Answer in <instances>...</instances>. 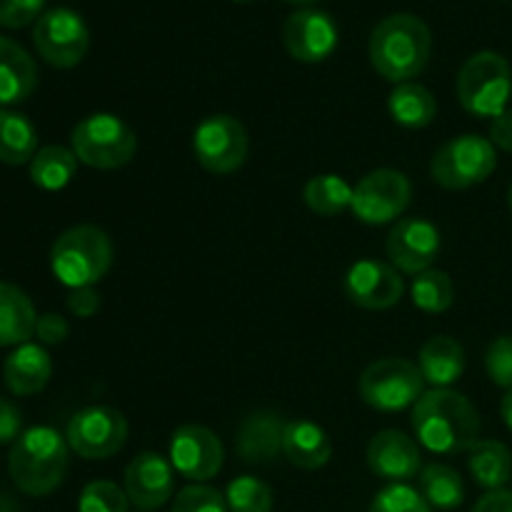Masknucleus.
Wrapping results in <instances>:
<instances>
[{"instance_id": "nucleus-27", "label": "nucleus", "mask_w": 512, "mask_h": 512, "mask_svg": "<svg viewBox=\"0 0 512 512\" xmlns=\"http://www.w3.org/2000/svg\"><path fill=\"white\" fill-rule=\"evenodd\" d=\"M38 153V130L15 110H0V163L25 165Z\"/></svg>"}, {"instance_id": "nucleus-36", "label": "nucleus", "mask_w": 512, "mask_h": 512, "mask_svg": "<svg viewBox=\"0 0 512 512\" xmlns=\"http://www.w3.org/2000/svg\"><path fill=\"white\" fill-rule=\"evenodd\" d=\"M485 373L498 388L512 390V335H500L488 345Z\"/></svg>"}, {"instance_id": "nucleus-19", "label": "nucleus", "mask_w": 512, "mask_h": 512, "mask_svg": "<svg viewBox=\"0 0 512 512\" xmlns=\"http://www.w3.org/2000/svg\"><path fill=\"white\" fill-rule=\"evenodd\" d=\"M283 435L285 423L273 410H255L245 415L238 425L235 435V450L240 460L250 465L273 463L278 455H283Z\"/></svg>"}, {"instance_id": "nucleus-22", "label": "nucleus", "mask_w": 512, "mask_h": 512, "mask_svg": "<svg viewBox=\"0 0 512 512\" xmlns=\"http://www.w3.org/2000/svg\"><path fill=\"white\" fill-rule=\"evenodd\" d=\"M283 455L290 465L300 470H320L330 463L333 440L320 425L310 420H290L285 423Z\"/></svg>"}, {"instance_id": "nucleus-43", "label": "nucleus", "mask_w": 512, "mask_h": 512, "mask_svg": "<svg viewBox=\"0 0 512 512\" xmlns=\"http://www.w3.org/2000/svg\"><path fill=\"white\" fill-rule=\"evenodd\" d=\"M500 415H503V423L508 425V430L512 433V390L505 393L503 403H500Z\"/></svg>"}, {"instance_id": "nucleus-14", "label": "nucleus", "mask_w": 512, "mask_h": 512, "mask_svg": "<svg viewBox=\"0 0 512 512\" xmlns=\"http://www.w3.org/2000/svg\"><path fill=\"white\" fill-rule=\"evenodd\" d=\"M443 248L440 230L425 218H403L390 228L385 253L398 273L420 275L433 268Z\"/></svg>"}, {"instance_id": "nucleus-41", "label": "nucleus", "mask_w": 512, "mask_h": 512, "mask_svg": "<svg viewBox=\"0 0 512 512\" xmlns=\"http://www.w3.org/2000/svg\"><path fill=\"white\" fill-rule=\"evenodd\" d=\"M490 143L498 150L512 153V108H505L490 120Z\"/></svg>"}, {"instance_id": "nucleus-39", "label": "nucleus", "mask_w": 512, "mask_h": 512, "mask_svg": "<svg viewBox=\"0 0 512 512\" xmlns=\"http://www.w3.org/2000/svg\"><path fill=\"white\" fill-rule=\"evenodd\" d=\"M23 435V415L18 405L0 398V445L15 443Z\"/></svg>"}, {"instance_id": "nucleus-40", "label": "nucleus", "mask_w": 512, "mask_h": 512, "mask_svg": "<svg viewBox=\"0 0 512 512\" xmlns=\"http://www.w3.org/2000/svg\"><path fill=\"white\" fill-rule=\"evenodd\" d=\"M68 310L80 320L93 318L100 310V293L93 288H75L68 293Z\"/></svg>"}, {"instance_id": "nucleus-38", "label": "nucleus", "mask_w": 512, "mask_h": 512, "mask_svg": "<svg viewBox=\"0 0 512 512\" xmlns=\"http://www.w3.org/2000/svg\"><path fill=\"white\" fill-rule=\"evenodd\" d=\"M35 335H38L40 345H60L68 340L70 325L63 315L58 313H45L38 318V325H35Z\"/></svg>"}, {"instance_id": "nucleus-8", "label": "nucleus", "mask_w": 512, "mask_h": 512, "mask_svg": "<svg viewBox=\"0 0 512 512\" xmlns=\"http://www.w3.org/2000/svg\"><path fill=\"white\" fill-rule=\"evenodd\" d=\"M360 398L378 413H400L423 398L425 380L418 363L408 358H383L370 363L358 380Z\"/></svg>"}, {"instance_id": "nucleus-28", "label": "nucleus", "mask_w": 512, "mask_h": 512, "mask_svg": "<svg viewBox=\"0 0 512 512\" xmlns=\"http://www.w3.org/2000/svg\"><path fill=\"white\" fill-rule=\"evenodd\" d=\"M420 495L428 500L433 510H458L465 500V483L460 473L450 465L443 463H430L420 470Z\"/></svg>"}, {"instance_id": "nucleus-31", "label": "nucleus", "mask_w": 512, "mask_h": 512, "mask_svg": "<svg viewBox=\"0 0 512 512\" xmlns=\"http://www.w3.org/2000/svg\"><path fill=\"white\" fill-rule=\"evenodd\" d=\"M410 298H413L415 308L423 310V313H445L455 303V285L445 270L430 268L415 275L413 285H410Z\"/></svg>"}, {"instance_id": "nucleus-9", "label": "nucleus", "mask_w": 512, "mask_h": 512, "mask_svg": "<svg viewBox=\"0 0 512 512\" xmlns=\"http://www.w3.org/2000/svg\"><path fill=\"white\" fill-rule=\"evenodd\" d=\"M248 130L228 113L208 115L193 133L195 160L213 175H230L248 160Z\"/></svg>"}, {"instance_id": "nucleus-30", "label": "nucleus", "mask_w": 512, "mask_h": 512, "mask_svg": "<svg viewBox=\"0 0 512 512\" xmlns=\"http://www.w3.org/2000/svg\"><path fill=\"white\" fill-rule=\"evenodd\" d=\"M303 200L313 213L333 218V215L345 213L353 205V185L335 173L315 175L305 183Z\"/></svg>"}, {"instance_id": "nucleus-4", "label": "nucleus", "mask_w": 512, "mask_h": 512, "mask_svg": "<svg viewBox=\"0 0 512 512\" xmlns=\"http://www.w3.org/2000/svg\"><path fill=\"white\" fill-rule=\"evenodd\" d=\"M113 265V240L98 225H75L58 235L50 250L53 275L70 290L93 288Z\"/></svg>"}, {"instance_id": "nucleus-33", "label": "nucleus", "mask_w": 512, "mask_h": 512, "mask_svg": "<svg viewBox=\"0 0 512 512\" xmlns=\"http://www.w3.org/2000/svg\"><path fill=\"white\" fill-rule=\"evenodd\" d=\"M80 512H128L130 500L113 480H93L83 488L78 500Z\"/></svg>"}, {"instance_id": "nucleus-45", "label": "nucleus", "mask_w": 512, "mask_h": 512, "mask_svg": "<svg viewBox=\"0 0 512 512\" xmlns=\"http://www.w3.org/2000/svg\"><path fill=\"white\" fill-rule=\"evenodd\" d=\"M508 205H510V213H512V183H510V188H508Z\"/></svg>"}, {"instance_id": "nucleus-1", "label": "nucleus", "mask_w": 512, "mask_h": 512, "mask_svg": "<svg viewBox=\"0 0 512 512\" xmlns=\"http://www.w3.org/2000/svg\"><path fill=\"white\" fill-rule=\"evenodd\" d=\"M413 433L423 448L438 455L468 453L480 440V415L463 393L433 388L413 405Z\"/></svg>"}, {"instance_id": "nucleus-18", "label": "nucleus", "mask_w": 512, "mask_h": 512, "mask_svg": "<svg viewBox=\"0 0 512 512\" xmlns=\"http://www.w3.org/2000/svg\"><path fill=\"white\" fill-rule=\"evenodd\" d=\"M368 468L388 483H408L423 470V453L410 435L400 430H380L365 450Z\"/></svg>"}, {"instance_id": "nucleus-3", "label": "nucleus", "mask_w": 512, "mask_h": 512, "mask_svg": "<svg viewBox=\"0 0 512 512\" xmlns=\"http://www.w3.org/2000/svg\"><path fill=\"white\" fill-rule=\"evenodd\" d=\"M70 468V445L48 425L23 430L8 455V473L15 488L30 498H43L63 485Z\"/></svg>"}, {"instance_id": "nucleus-24", "label": "nucleus", "mask_w": 512, "mask_h": 512, "mask_svg": "<svg viewBox=\"0 0 512 512\" xmlns=\"http://www.w3.org/2000/svg\"><path fill=\"white\" fill-rule=\"evenodd\" d=\"M38 313L25 290L0 283V348H18L35 335Z\"/></svg>"}, {"instance_id": "nucleus-29", "label": "nucleus", "mask_w": 512, "mask_h": 512, "mask_svg": "<svg viewBox=\"0 0 512 512\" xmlns=\"http://www.w3.org/2000/svg\"><path fill=\"white\" fill-rule=\"evenodd\" d=\"M78 170V158L65 145H45L30 160V180L43 190H63Z\"/></svg>"}, {"instance_id": "nucleus-32", "label": "nucleus", "mask_w": 512, "mask_h": 512, "mask_svg": "<svg viewBox=\"0 0 512 512\" xmlns=\"http://www.w3.org/2000/svg\"><path fill=\"white\" fill-rule=\"evenodd\" d=\"M225 500L230 512H273V490L253 475L235 478L225 490Z\"/></svg>"}, {"instance_id": "nucleus-42", "label": "nucleus", "mask_w": 512, "mask_h": 512, "mask_svg": "<svg viewBox=\"0 0 512 512\" xmlns=\"http://www.w3.org/2000/svg\"><path fill=\"white\" fill-rule=\"evenodd\" d=\"M473 512H512V490H493L475 503Z\"/></svg>"}, {"instance_id": "nucleus-6", "label": "nucleus", "mask_w": 512, "mask_h": 512, "mask_svg": "<svg viewBox=\"0 0 512 512\" xmlns=\"http://www.w3.org/2000/svg\"><path fill=\"white\" fill-rule=\"evenodd\" d=\"M70 150L88 168L118 170L135 158L138 138L133 128L118 115L93 113L73 128Z\"/></svg>"}, {"instance_id": "nucleus-26", "label": "nucleus", "mask_w": 512, "mask_h": 512, "mask_svg": "<svg viewBox=\"0 0 512 512\" xmlns=\"http://www.w3.org/2000/svg\"><path fill=\"white\" fill-rule=\"evenodd\" d=\"M468 468L483 490H503L512 475V453L500 440H478L468 450Z\"/></svg>"}, {"instance_id": "nucleus-37", "label": "nucleus", "mask_w": 512, "mask_h": 512, "mask_svg": "<svg viewBox=\"0 0 512 512\" xmlns=\"http://www.w3.org/2000/svg\"><path fill=\"white\" fill-rule=\"evenodd\" d=\"M45 0H0V28L20 30L30 23H38L45 13Z\"/></svg>"}, {"instance_id": "nucleus-10", "label": "nucleus", "mask_w": 512, "mask_h": 512, "mask_svg": "<svg viewBox=\"0 0 512 512\" xmlns=\"http://www.w3.org/2000/svg\"><path fill=\"white\" fill-rule=\"evenodd\" d=\"M33 43L40 58L58 70L75 68L90 48V30L83 15L70 8H50L33 28Z\"/></svg>"}, {"instance_id": "nucleus-46", "label": "nucleus", "mask_w": 512, "mask_h": 512, "mask_svg": "<svg viewBox=\"0 0 512 512\" xmlns=\"http://www.w3.org/2000/svg\"><path fill=\"white\" fill-rule=\"evenodd\" d=\"M233 3H253V0H233Z\"/></svg>"}, {"instance_id": "nucleus-25", "label": "nucleus", "mask_w": 512, "mask_h": 512, "mask_svg": "<svg viewBox=\"0 0 512 512\" xmlns=\"http://www.w3.org/2000/svg\"><path fill=\"white\" fill-rule=\"evenodd\" d=\"M388 113L408 130H423L438 118V100L425 85L408 80L398 83L388 98Z\"/></svg>"}, {"instance_id": "nucleus-11", "label": "nucleus", "mask_w": 512, "mask_h": 512, "mask_svg": "<svg viewBox=\"0 0 512 512\" xmlns=\"http://www.w3.org/2000/svg\"><path fill=\"white\" fill-rule=\"evenodd\" d=\"M128 420L110 405H90L70 418L65 440L85 460H108L128 443Z\"/></svg>"}, {"instance_id": "nucleus-12", "label": "nucleus", "mask_w": 512, "mask_h": 512, "mask_svg": "<svg viewBox=\"0 0 512 512\" xmlns=\"http://www.w3.org/2000/svg\"><path fill=\"white\" fill-rule=\"evenodd\" d=\"M413 200V183L405 173L393 168H378L358 180L353 188L355 218L365 225H385L398 220Z\"/></svg>"}, {"instance_id": "nucleus-5", "label": "nucleus", "mask_w": 512, "mask_h": 512, "mask_svg": "<svg viewBox=\"0 0 512 512\" xmlns=\"http://www.w3.org/2000/svg\"><path fill=\"white\" fill-rule=\"evenodd\" d=\"M458 100L475 118H490L503 113L512 95V68L508 60L493 50L470 55L455 80Z\"/></svg>"}, {"instance_id": "nucleus-2", "label": "nucleus", "mask_w": 512, "mask_h": 512, "mask_svg": "<svg viewBox=\"0 0 512 512\" xmlns=\"http://www.w3.org/2000/svg\"><path fill=\"white\" fill-rule=\"evenodd\" d=\"M430 50H433L430 28L413 13H395L380 20L368 43L373 68L395 85L418 78L428 65Z\"/></svg>"}, {"instance_id": "nucleus-35", "label": "nucleus", "mask_w": 512, "mask_h": 512, "mask_svg": "<svg viewBox=\"0 0 512 512\" xmlns=\"http://www.w3.org/2000/svg\"><path fill=\"white\" fill-rule=\"evenodd\" d=\"M170 512H230L223 493L205 483H193L180 490Z\"/></svg>"}, {"instance_id": "nucleus-21", "label": "nucleus", "mask_w": 512, "mask_h": 512, "mask_svg": "<svg viewBox=\"0 0 512 512\" xmlns=\"http://www.w3.org/2000/svg\"><path fill=\"white\" fill-rule=\"evenodd\" d=\"M38 88V65L28 50L0 35V105H18Z\"/></svg>"}, {"instance_id": "nucleus-13", "label": "nucleus", "mask_w": 512, "mask_h": 512, "mask_svg": "<svg viewBox=\"0 0 512 512\" xmlns=\"http://www.w3.org/2000/svg\"><path fill=\"white\" fill-rule=\"evenodd\" d=\"M225 448L205 425H180L170 438V465L193 483L213 480L223 470Z\"/></svg>"}, {"instance_id": "nucleus-16", "label": "nucleus", "mask_w": 512, "mask_h": 512, "mask_svg": "<svg viewBox=\"0 0 512 512\" xmlns=\"http://www.w3.org/2000/svg\"><path fill=\"white\" fill-rule=\"evenodd\" d=\"M338 25L318 8L295 10L283 25L285 50L300 63H323L338 48Z\"/></svg>"}, {"instance_id": "nucleus-7", "label": "nucleus", "mask_w": 512, "mask_h": 512, "mask_svg": "<svg viewBox=\"0 0 512 512\" xmlns=\"http://www.w3.org/2000/svg\"><path fill=\"white\" fill-rule=\"evenodd\" d=\"M498 168V148L483 135L465 133L448 140L430 160V178L445 190L485 183Z\"/></svg>"}, {"instance_id": "nucleus-34", "label": "nucleus", "mask_w": 512, "mask_h": 512, "mask_svg": "<svg viewBox=\"0 0 512 512\" xmlns=\"http://www.w3.org/2000/svg\"><path fill=\"white\" fill-rule=\"evenodd\" d=\"M368 512H435L428 500L420 495V490L410 488L405 483H390L380 490L370 503Z\"/></svg>"}, {"instance_id": "nucleus-17", "label": "nucleus", "mask_w": 512, "mask_h": 512, "mask_svg": "<svg viewBox=\"0 0 512 512\" xmlns=\"http://www.w3.org/2000/svg\"><path fill=\"white\" fill-rule=\"evenodd\" d=\"M123 490L130 505L150 512L168 503L175 493V470L170 460L158 453H140L125 468Z\"/></svg>"}, {"instance_id": "nucleus-44", "label": "nucleus", "mask_w": 512, "mask_h": 512, "mask_svg": "<svg viewBox=\"0 0 512 512\" xmlns=\"http://www.w3.org/2000/svg\"><path fill=\"white\" fill-rule=\"evenodd\" d=\"M285 3H295V5H310V3H315V0H285Z\"/></svg>"}, {"instance_id": "nucleus-20", "label": "nucleus", "mask_w": 512, "mask_h": 512, "mask_svg": "<svg viewBox=\"0 0 512 512\" xmlns=\"http://www.w3.org/2000/svg\"><path fill=\"white\" fill-rule=\"evenodd\" d=\"M53 375V360L48 350L38 343L18 345L3 363V380L8 390L18 398L40 393L50 383Z\"/></svg>"}, {"instance_id": "nucleus-23", "label": "nucleus", "mask_w": 512, "mask_h": 512, "mask_svg": "<svg viewBox=\"0 0 512 512\" xmlns=\"http://www.w3.org/2000/svg\"><path fill=\"white\" fill-rule=\"evenodd\" d=\"M418 368L433 388H450L465 373V348L450 335H435L420 348Z\"/></svg>"}, {"instance_id": "nucleus-15", "label": "nucleus", "mask_w": 512, "mask_h": 512, "mask_svg": "<svg viewBox=\"0 0 512 512\" xmlns=\"http://www.w3.org/2000/svg\"><path fill=\"white\" fill-rule=\"evenodd\" d=\"M345 298L363 310H390L403 300L405 283L398 270L383 260H358L343 280Z\"/></svg>"}]
</instances>
